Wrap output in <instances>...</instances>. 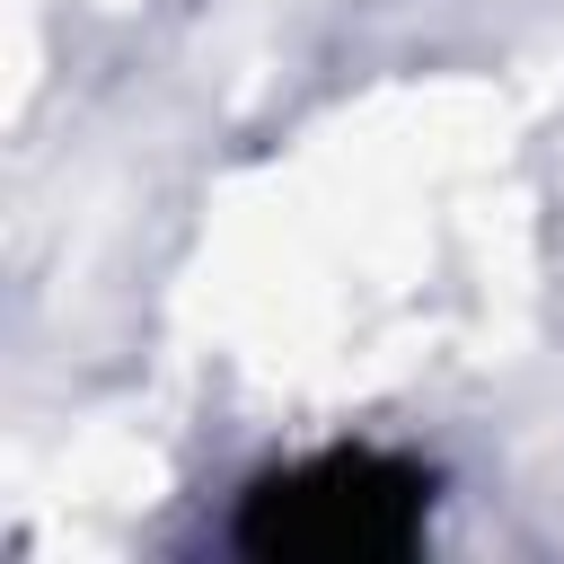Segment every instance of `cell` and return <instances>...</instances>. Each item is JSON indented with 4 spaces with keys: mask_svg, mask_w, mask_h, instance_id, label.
Wrapping results in <instances>:
<instances>
[{
    "mask_svg": "<svg viewBox=\"0 0 564 564\" xmlns=\"http://www.w3.org/2000/svg\"><path fill=\"white\" fill-rule=\"evenodd\" d=\"M432 502L441 485L423 458L335 441L291 467H264L229 511V546L264 564H397L423 546Z\"/></svg>",
    "mask_w": 564,
    "mask_h": 564,
    "instance_id": "obj_1",
    "label": "cell"
}]
</instances>
